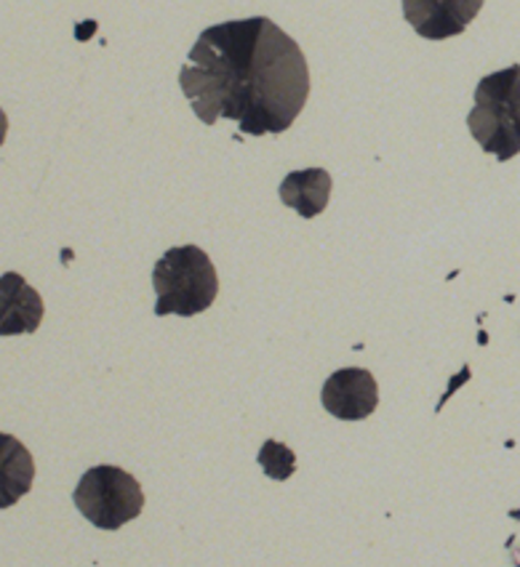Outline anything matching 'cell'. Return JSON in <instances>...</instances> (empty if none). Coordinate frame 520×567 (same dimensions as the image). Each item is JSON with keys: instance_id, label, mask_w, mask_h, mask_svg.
Returning a JSON list of instances; mask_svg holds the SVG:
<instances>
[{"instance_id": "6da1fadb", "label": "cell", "mask_w": 520, "mask_h": 567, "mask_svg": "<svg viewBox=\"0 0 520 567\" xmlns=\"http://www.w3.org/2000/svg\"><path fill=\"white\" fill-rule=\"evenodd\" d=\"M197 121H235L243 134H283L305 110L309 68L299 43L273 19L252 17L203 30L180 72Z\"/></svg>"}, {"instance_id": "7a4b0ae2", "label": "cell", "mask_w": 520, "mask_h": 567, "mask_svg": "<svg viewBox=\"0 0 520 567\" xmlns=\"http://www.w3.org/2000/svg\"><path fill=\"white\" fill-rule=\"evenodd\" d=\"M153 288L157 293L155 315L195 318L206 312L220 293V275L214 261L197 246L169 248L153 269Z\"/></svg>"}, {"instance_id": "3957f363", "label": "cell", "mask_w": 520, "mask_h": 567, "mask_svg": "<svg viewBox=\"0 0 520 567\" xmlns=\"http://www.w3.org/2000/svg\"><path fill=\"white\" fill-rule=\"evenodd\" d=\"M467 125L480 150L499 163L520 153V64L480 78Z\"/></svg>"}, {"instance_id": "277c9868", "label": "cell", "mask_w": 520, "mask_h": 567, "mask_svg": "<svg viewBox=\"0 0 520 567\" xmlns=\"http://www.w3.org/2000/svg\"><path fill=\"white\" fill-rule=\"evenodd\" d=\"M72 501L75 509L99 530H118L140 517L144 509V493L134 474L110 464L85 472L75 485Z\"/></svg>"}, {"instance_id": "5b68a950", "label": "cell", "mask_w": 520, "mask_h": 567, "mask_svg": "<svg viewBox=\"0 0 520 567\" xmlns=\"http://www.w3.org/2000/svg\"><path fill=\"white\" fill-rule=\"evenodd\" d=\"M480 9L483 0H404L406 22L427 41L462 35Z\"/></svg>"}, {"instance_id": "8992f818", "label": "cell", "mask_w": 520, "mask_h": 567, "mask_svg": "<svg viewBox=\"0 0 520 567\" xmlns=\"http://www.w3.org/2000/svg\"><path fill=\"white\" fill-rule=\"evenodd\" d=\"M320 400L334 419L364 421L379 405L377 379L366 368H345L328 375Z\"/></svg>"}, {"instance_id": "52a82bcc", "label": "cell", "mask_w": 520, "mask_h": 567, "mask_svg": "<svg viewBox=\"0 0 520 567\" xmlns=\"http://www.w3.org/2000/svg\"><path fill=\"white\" fill-rule=\"evenodd\" d=\"M43 299L19 272L0 275V336H24L41 328Z\"/></svg>"}, {"instance_id": "ba28073f", "label": "cell", "mask_w": 520, "mask_h": 567, "mask_svg": "<svg viewBox=\"0 0 520 567\" xmlns=\"http://www.w3.org/2000/svg\"><path fill=\"white\" fill-rule=\"evenodd\" d=\"M35 461L14 434L0 432V509L19 504L32 491Z\"/></svg>"}, {"instance_id": "9c48e42d", "label": "cell", "mask_w": 520, "mask_h": 567, "mask_svg": "<svg viewBox=\"0 0 520 567\" xmlns=\"http://www.w3.org/2000/svg\"><path fill=\"white\" fill-rule=\"evenodd\" d=\"M332 184V174L326 168L292 171L281 184V200L283 206L294 208L302 219H315L328 206Z\"/></svg>"}, {"instance_id": "30bf717a", "label": "cell", "mask_w": 520, "mask_h": 567, "mask_svg": "<svg viewBox=\"0 0 520 567\" xmlns=\"http://www.w3.org/2000/svg\"><path fill=\"white\" fill-rule=\"evenodd\" d=\"M259 464H262V470H265L267 477L278 480V483L294 477V472H296L294 451L283 443H275V440H267L265 447H262Z\"/></svg>"}, {"instance_id": "8fae6325", "label": "cell", "mask_w": 520, "mask_h": 567, "mask_svg": "<svg viewBox=\"0 0 520 567\" xmlns=\"http://www.w3.org/2000/svg\"><path fill=\"white\" fill-rule=\"evenodd\" d=\"M6 134H9V117H6V112L0 110V147H3Z\"/></svg>"}]
</instances>
